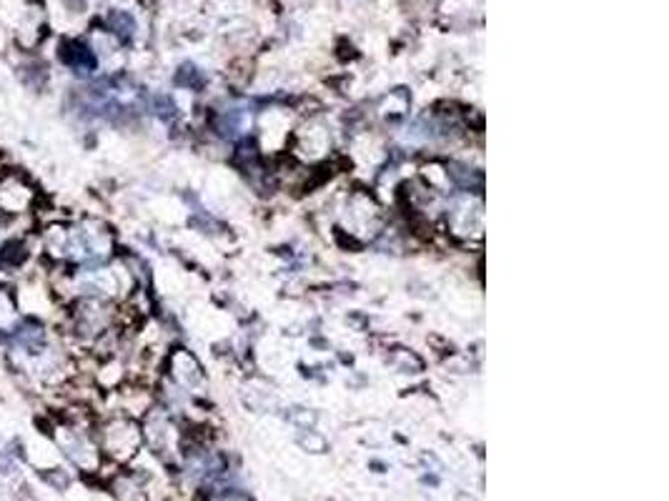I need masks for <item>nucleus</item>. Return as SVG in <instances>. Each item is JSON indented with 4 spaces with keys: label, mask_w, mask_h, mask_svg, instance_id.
I'll return each mask as SVG.
<instances>
[{
    "label": "nucleus",
    "mask_w": 669,
    "mask_h": 501,
    "mask_svg": "<svg viewBox=\"0 0 669 501\" xmlns=\"http://www.w3.org/2000/svg\"><path fill=\"white\" fill-rule=\"evenodd\" d=\"M56 444L63 449V454L81 469H96L98 466V444L91 434L73 419H63L61 424L53 429Z\"/></svg>",
    "instance_id": "nucleus-2"
},
{
    "label": "nucleus",
    "mask_w": 669,
    "mask_h": 501,
    "mask_svg": "<svg viewBox=\"0 0 669 501\" xmlns=\"http://www.w3.org/2000/svg\"><path fill=\"white\" fill-rule=\"evenodd\" d=\"M108 30L118 38V40H128L136 33V20L131 13H126V10H111L106 18Z\"/></svg>",
    "instance_id": "nucleus-6"
},
{
    "label": "nucleus",
    "mask_w": 669,
    "mask_h": 501,
    "mask_svg": "<svg viewBox=\"0 0 669 501\" xmlns=\"http://www.w3.org/2000/svg\"><path fill=\"white\" fill-rule=\"evenodd\" d=\"M58 58H61V63L73 70V73L78 76H88L94 73L96 66H98V58L94 53V48L86 43V40H78V38H68L61 43V48H58Z\"/></svg>",
    "instance_id": "nucleus-4"
},
{
    "label": "nucleus",
    "mask_w": 669,
    "mask_h": 501,
    "mask_svg": "<svg viewBox=\"0 0 669 501\" xmlns=\"http://www.w3.org/2000/svg\"><path fill=\"white\" fill-rule=\"evenodd\" d=\"M41 208V190L21 168H0V218L21 220Z\"/></svg>",
    "instance_id": "nucleus-1"
},
{
    "label": "nucleus",
    "mask_w": 669,
    "mask_h": 501,
    "mask_svg": "<svg viewBox=\"0 0 669 501\" xmlns=\"http://www.w3.org/2000/svg\"><path fill=\"white\" fill-rule=\"evenodd\" d=\"M23 311L18 306L16 288L11 284H0V341L13 334V328L21 324Z\"/></svg>",
    "instance_id": "nucleus-5"
},
{
    "label": "nucleus",
    "mask_w": 669,
    "mask_h": 501,
    "mask_svg": "<svg viewBox=\"0 0 669 501\" xmlns=\"http://www.w3.org/2000/svg\"><path fill=\"white\" fill-rule=\"evenodd\" d=\"M138 441H141V434H138V426L131 419H108L104 429L98 431V449L121 459L134 454Z\"/></svg>",
    "instance_id": "nucleus-3"
}]
</instances>
